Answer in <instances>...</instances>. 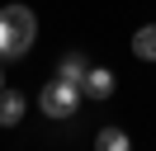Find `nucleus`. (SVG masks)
I'll list each match as a JSON object with an SVG mask.
<instances>
[{
	"label": "nucleus",
	"mask_w": 156,
	"mask_h": 151,
	"mask_svg": "<svg viewBox=\"0 0 156 151\" xmlns=\"http://www.w3.org/2000/svg\"><path fill=\"white\" fill-rule=\"evenodd\" d=\"M95 146H99V151H128L133 142H128L123 128H99V132H95Z\"/></svg>",
	"instance_id": "423d86ee"
},
{
	"label": "nucleus",
	"mask_w": 156,
	"mask_h": 151,
	"mask_svg": "<svg viewBox=\"0 0 156 151\" xmlns=\"http://www.w3.org/2000/svg\"><path fill=\"white\" fill-rule=\"evenodd\" d=\"M133 52L142 57V61H156V24H147V28L133 33Z\"/></svg>",
	"instance_id": "0eeeda50"
},
{
	"label": "nucleus",
	"mask_w": 156,
	"mask_h": 151,
	"mask_svg": "<svg viewBox=\"0 0 156 151\" xmlns=\"http://www.w3.org/2000/svg\"><path fill=\"white\" fill-rule=\"evenodd\" d=\"M85 71H90V61H85V57H80V52H66V57H62V61H57V76H62V80H85Z\"/></svg>",
	"instance_id": "39448f33"
},
{
	"label": "nucleus",
	"mask_w": 156,
	"mask_h": 151,
	"mask_svg": "<svg viewBox=\"0 0 156 151\" xmlns=\"http://www.w3.org/2000/svg\"><path fill=\"white\" fill-rule=\"evenodd\" d=\"M38 38V19H33L29 5H5L0 9V57H24Z\"/></svg>",
	"instance_id": "f257e3e1"
},
{
	"label": "nucleus",
	"mask_w": 156,
	"mask_h": 151,
	"mask_svg": "<svg viewBox=\"0 0 156 151\" xmlns=\"http://www.w3.org/2000/svg\"><path fill=\"white\" fill-rule=\"evenodd\" d=\"M80 90H85V99H109L114 94V71L109 66H90L85 80H80Z\"/></svg>",
	"instance_id": "7ed1b4c3"
},
{
	"label": "nucleus",
	"mask_w": 156,
	"mask_h": 151,
	"mask_svg": "<svg viewBox=\"0 0 156 151\" xmlns=\"http://www.w3.org/2000/svg\"><path fill=\"white\" fill-rule=\"evenodd\" d=\"M80 99H85V90H80L76 80H62V76H57L52 85H43V94H38V104H43L48 118H76Z\"/></svg>",
	"instance_id": "f03ea898"
},
{
	"label": "nucleus",
	"mask_w": 156,
	"mask_h": 151,
	"mask_svg": "<svg viewBox=\"0 0 156 151\" xmlns=\"http://www.w3.org/2000/svg\"><path fill=\"white\" fill-rule=\"evenodd\" d=\"M0 61H5V57H0ZM0 80H5V76H0Z\"/></svg>",
	"instance_id": "6e6552de"
},
{
	"label": "nucleus",
	"mask_w": 156,
	"mask_h": 151,
	"mask_svg": "<svg viewBox=\"0 0 156 151\" xmlns=\"http://www.w3.org/2000/svg\"><path fill=\"white\" fill-rule=\"evenodd\" d=\"M24 109H29V99H24L19 90H5V85H0V128H14V123L24 118Z\"/></svg>",
	"instance_id": "20e7f679"
}]
</instances>
